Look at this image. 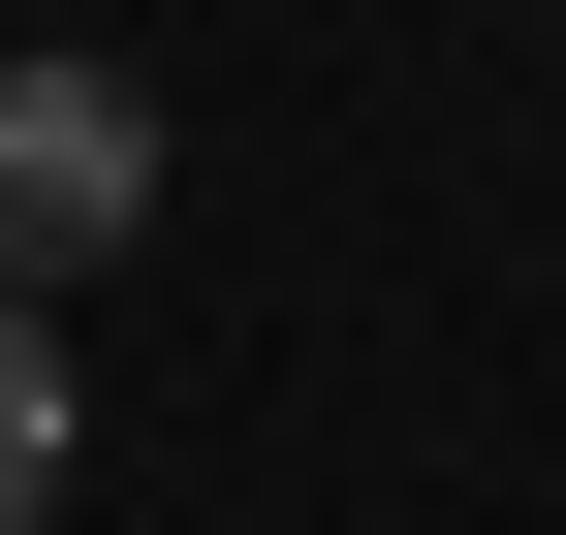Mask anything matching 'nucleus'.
Wrapping results in <instances>:
<instances>
[{"label": "nucleus", "instance_id": "f257e3e1", "mask_svg": "<svg viewBox=\"0 0 566 535\" xmlns=\"http://www.w3.org/2000/svg\"><path fill=\"white\" fill-rule=\"evenodd\" d=\"M158 221V95H126V63H0V284H95V252Z\"/></svg>", "mask_w": 566, "mask_h": 535}, {"label": "nucleus", "instance_id": "f03ea898", "mask_svg": "<svg viewBox=\"0 0 566 535\" xmlns=\"http://www.w3.org/2000/svg\"><path fill=\"white\" fill-rule=\"evenodd\" d=\"M63 473H95V378H63V315L0 284V535H63Z\"/></svg>", "mask_w": 566, "mask_h": 535}]
</instances>
